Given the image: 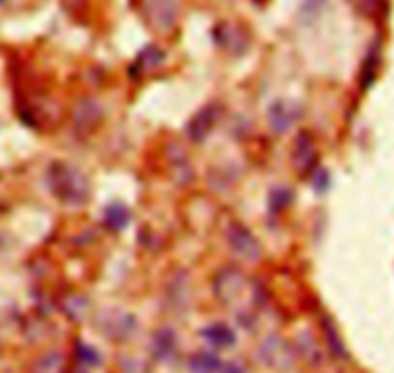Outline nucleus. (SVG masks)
Wrapping results in <instances>:
<instances>
[{
	"mask_svg": "<svg viewBox=\"0 0 394 373\" xmlns=\"http://www.w3.org/2000/svg\"><path fill=\"white\" fill-rule=\"evenodd\" d=\"M257 2H259V0H257Z\"/></svg>",
	"mask_w": 394,
	"mask_h": 373,
	"instance_id": "obj_1",
	"label": "nucleus"
}]
</instances>
